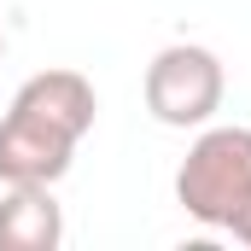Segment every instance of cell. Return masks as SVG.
I'll use <instances>...</instances> for the list:
<instances>
[{"mask_svg":"<svg viewBox=\"0 0 251 251\" xmlns=\"http://www.w3.org/2000/svg\"><path fill=\"white\" fill-rule=\"evenodd\" d=\"M176 199L193 222L228 228L251 204V128H204L176 170Z\"/></svg>","mask_w":251,"mask_h":251,"instance_id":"1","label":"cell"},{"mask_svg":"<svg viewBox=\"0 0 251 251\" xmlns=\"http://www.w3.org/2000/svg\"><path fill=\"white\" fill-rule=\"evenodd\" d=\"M146 111L164 128H199L222 105V59L199 41H176L146 64Z\"/></svg>","mask_w":251,"mask_h":251,"instance_id":"2","label":"cell"},{"mask_svg":"<svg viewBox=\"0 0 251 251\" xmlns=\"http://www.w3.org/2000/svg\"><path fill=\"white\" fill-rule=\"evenodd\" d=\"M76 134L59 123H47L41 111H24L12 105L0 117V181L6 187H53L70 158H76Z\"/></svg>","mask_w":251,"mask_h":251,"instance_id":"3","label":"cell"},{"mask_svg":"<svg viewBox=\"0 0 251 251\" xmlns=\"http://www.w3.org/2000/svg\"><path fill=\"white\" fill-rule=\"evenodd\" d=\"M12 105H24V111H41L47 123L70 128L76 140L94 128V111H100V100H94V82L82 76V70H35L18 94H12Z\"/></svg>","mask_w":251,"mask_h":251,"instance_id":"4","label":"cell"},{"mask_svg":"<svg viewBox=\"0 0 251 251\" xmlns=\"http://www.w3.org/2000/svg\"><path fill=\"white\" fill-rule=\"evenodd\" d=\"M64 210L53 187H6L0 199V251H59Z\"/></svg>","mask_w":251,"mask_h":251,"instance_id":"5","label":"cell"},{"mask_svg":"<svg viewBox=\"0 0 251 251\" xmlns=\"http://www.w3.org/2000/svg\"><path fill=\"white\" fill-rule=\"evenodd\" d=\"M228 234H234V240H240V246L251 251V204H240V216L228 222Z\"/></svg>","mask_w":251,"mask_h":251,"instance_id":"6","label":"cell"},{"mask_svg":"<svg viewBox=\"0 0 251 251\" xmlns=\"http://www.w3.org/2000/svg\"><path fill=\"white\" fill-rule=\"evenodd\" d=\"M0 53H6V41H0Z\"/></svg>","mask_w":251,"mask_h":251,"instance_id":"7","label":"cell"}]
</instances>
